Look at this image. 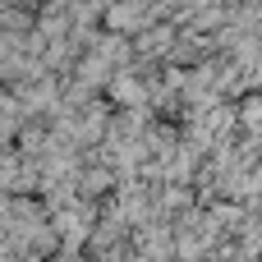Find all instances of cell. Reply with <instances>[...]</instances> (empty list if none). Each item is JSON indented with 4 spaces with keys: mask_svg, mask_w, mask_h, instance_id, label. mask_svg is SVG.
Returning a JSON list of instances; mask_svg holds the SVG:
<instances>
[{
    "mask_svg": "<svg viewBox=\"0 0 262 262\" xmlns=\"http://www.w3.org/2000/svg\"><path fill=\"white\" fill-rule=\"evenodd\" d=\"M111 97L124 101V106H134V111H143V97H147V92H143L138 78H129V69H120V74L111 78Z\"/></svg>",
    "mask_w": 262,
    "mask_h": 262,
    "instance_id": "1",
    "label": "cell"
},
{
    "mask_svg": "<svg viewBox=\"0 0 262 262\" xmlns=\"http://www.w3.org/2000/svg\"><path fill=\"white\" fill-rule=\"evenodd\" d=\"M111 184H115V170H111V166H97V170H88V175H83V193H88V198L111 193Z\"/></svg>",
    "mask_w": 262,
    "mask_h": 262,
    "instance_id": "2",
    "label": "cell"
}]
</instances>
